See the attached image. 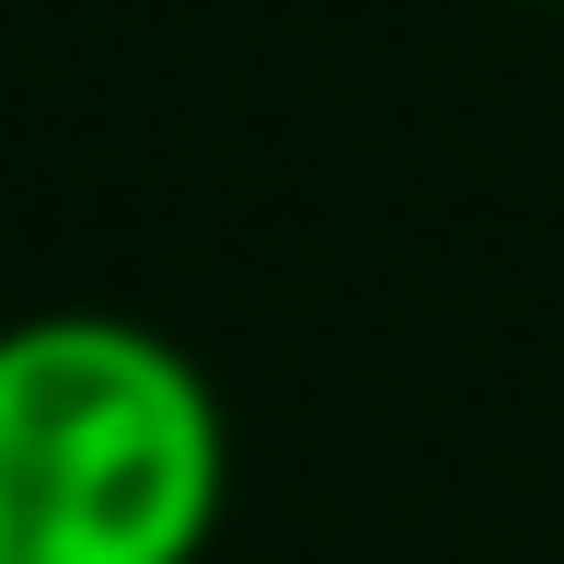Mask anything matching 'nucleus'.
Masks as SVG:
<instances>
[{"label": "nucleus", "instance_id": "1", "mask_svg": "<svg viewBox=\"0 0 564 564\" xmlns=\"http://www.w3.org/2000/svg\"><path fill=\"white\" fill-rule=\"evenodd\" d=\"M230 403L139 312L0 323V564H208Z\"/></svg>", "mask_w": 564, "mask_h": 564}, {"label": "nucleus", "instance_id": "2", "mask_svg": "<svg viewBox=\"0 0 564 564\" xmlns=\"http://www.w3.org/2000/svg\"><path fill=\"white\" fill-rule=\"evenodd\" d=\"M519 12H564V0H519Z\"/></svg>", "mask_w": 564, "mask_h": 564}]
</instances>
